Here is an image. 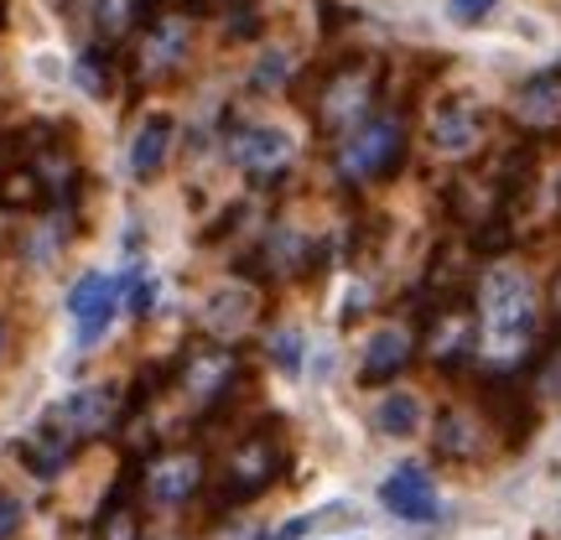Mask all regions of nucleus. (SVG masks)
Here are the masks:
<instances>
[{"instance_id": "f257e3e1", "label": "nucleus", "mask_w": 561, "mask_h": 540, "mask_svg": "<svg viewBox=\"0 0 561 540\" xmlns=\"http://www.w3.org/2000/svg\"><path fill=\"white\" fill-rule=\"evenodd\" d=\"M483 333L494 348H525V338L536 333V291L520 271H489L483 280Z\"/></svg>"}, {"instance_id": "f03ea898", "label": "nucleus", "mask_w": 561, "mask_h": 540, "mask_svg": "<svg viewBox=\"0 0 561 540\" xmlns=\"http://www.w3.org/2000/svg\"><path fill=\"white\" fill-rule=\"evenodd\" d=\"M369 100H375V79L364 68H339L322 79V94H318V120L328 130H348L369 115Z\"/></svg>"}, {"instance_id": "7ed1b4c3", "label": "nucleus", "mask_w": 561, "mask_h": 540, "mask_svg": "<svg viewBox=\"0 0 561 540\" xmlns=\"http://www.w3.org/2000/svg\"><path fill=\"white\" fill-rule=\"evenodd\" d=\"M380 499L390 515H401V520H437V489L432 479H421L416 468H401V473H390L380 489Z\"/></svg>"}, {"instance_id": "20e7f679", "label": "nucleus", "mask_w": 561, "mask_h": 540, "mask_svg": "<svg viewBox=\"0 0 561 540\" xmlns=\"http://www.w3.org/2000/svg\"><path fill=\"white\" fill-rule=\"evenodd\" d=\"M198 483H203V458L198 452H161V458L151 462L146 489H151L161 504H178V499H187Z\"/></svg>"}, {"instance_id": "39448f33", "label": "nucleus", "mask_w": 561, "mask_h": 540, "mask_svg": "<svg viewBox=\"0 0 561 540\" xmlns=\"http://www.w3.org/2000/svg\"><path fill=\"white\" fill-rule=\"evenodd\" d=\"M401 161V130L396 125H364L359 140L348 146V172L359 177H380Z\"/></svg>"}, {"instance_id": "423d86ee", "label": "nucleus", "mask_w": 561, "mask_h": 540, "mask_svg": "<svg viewBox=\"0 0 561 540\" xmlns=\"http://www.w3.org/2000/svg\"><path fill=\"white\" fill-rule=\"evenodd\" d=\"M483 136V120H479V110L473 104H462V100H447L432 115V146L437 151H453V157H462V151H473Z\"/></svg>"}, {"instance_id": "0eeeda50", "label": "nucleus", "mask_w": 561, "mask_h": 540, "mask_svg": "<svg viewBox=\"0 0 561 540\" xmlns=\"http://www.w3.org/2000/svg\"><path fill=\"white\" fill-rule=\"evenodd\" d=\"M68 307H73V318H79L83 338H94L104 322H110V312H115V286H110V276H83L79 286H73Z\"/></svg>"}, {"instance_id": "6e6552de", "label": "nucleus", "mask_w": 561, "mask_h": 540, "mask_svg": "<svg viewBox=\"0 0 561 540\" xmlns=\"http://www.w3.org/2000/svg\"><path fill=\"white\" fill-rule=\"evenodd\" d=\"M271 479H276L271 441H244L240 452H234V462H229V489H234V494H261Z\"/></svg>"}, {"instance_id": "1a4fd4ad", "label": "nucleus", "mask_w": 561, "mask_h": 540, "mask_svg": "<svg viewBox=\"0 0 561 540\" xmlns=\"http://www.w3.org/2000/svg\"><path fill=\"white\" fill-rule=\"evenodd\" d=\"M234 157H240V166L271 177V172H280V166L291 161V140L280 136V130H244L240 146H234Z\"/></svg>"}, {"instance_id": "9d476101", "label": "nucleus", "mask_w": 561, "mask_h": 540, "mask_svg": "<svg viewBox=\"0 0 561 540\" xmlns=\"http://www.w3.org/2000/svg\"><path fill=\"white\" fill-rule=\"evenodd\" d=\"M405 359H411V338L401 328H380L364 348V380H390V375L405 369Z\"/></svg>"}, {"instance_id": "9b49d317", "label": "nucleus", "mask_w": 561, "mask_h": 540, "mask_svg": "<svg viewBox=\"0 0 561 540\" xmlns=\"http://www.w3.org/2000/svg\"><path fill=\"white\" fill-rule=\"evenodd\" d=\"M167 140H172V125H167V120H146V125H140L136 146H130V166H136V177H151L161 161H167Z\"/></svg>"}, {"instance_id": "f8f14e48", "label": "nucleus", "mask_w": 561, "mask_h": 540, "mask_svg": "<svg viewBox=\"0 0 561 540\" xmlns=\"http://www.w3.org/2000/svg\"><path fill=\"white\" fill-rule=\"evenodd\" d=\"M416 426H421L416 395H385L380 401V432L385 437H411Z\"/></svg>"}, {"instance_id": "ddd939ff", "label": "nucleus", "mask_w": 561, "mask_h": 540, "mask_svg": "<svg viewBox=\"0 0 561 540\" xmlns=\"http://www.w3.org/2000/svg\"><path fill=\"white\" fill-rule=\"evenodd\" d=\"M182 21H157V32L146 37V58H161V68H172L182 58Z\"/></svg>"}, {"instance_id": "4468645a", "label": "nucleus", "mask_w": 561, "mask_h": 540, "mask_svg": "<svg viewBox=\"0 0 561 540\" xmlns=\"http://www.w3.org/2000/svg\"><path fill=\"white\" fill-rule=\"evenodd\" d=\"M520 100H525V115H557V110H561V79L530 83Z\"/></svg>"}, {"instance_id": "2eb2a0df", "label": "nucleus", "mask_w": 561, "mask_h": 540, "mask_svg": "<svg viewBox=\"0 0 561 540\" xmlns=\"http://www.w3.org/2000/svg\"><path fill=\"white\" fill-rule=\"evenodd\" d=\"M442 452H468V426L458 416H442Z\"/></svg>"}, {"instance_id": "dca6fc26", "label": "nucleus", "mask_w": 561, "mask_h": 540, "mask_svg": "<svg viewBox=\"0 0 561 540\" xmlns=\"http://www.w3.org/2000/svg\"><path fill=\"white\" fill-rule=\"evenodd\" d=\"M447 11L458 21H483L489 11H494V0H447Z\"/></svg>"}, {"instance_id": "f3484780", "label": "nucleus", "mask_w": 561, "mask_h": 540, "mask_svg": "<svg viewBox=\"0 0 561 540\" xmlns=\"http://www.w3.org/2000/svg\"><path fill=\"white\" fill-rule=\"evenodd\" d=\"M21 525V504L16 499H0V540H11Z\"/></svg>"}, {"instance_id": "a211bd4d", "label": "nucleus", "mask_w": 561, "mask_h": 540, "mask_svg": "<svg viewBox=\"0 0 561 540\" xmlns=\"http://www.w3.org/2000/svg\"><path fill=\"white\" fill-rule=\"evenodd\" d=\"M557 312H561V280H557Z\"/></svg>"}, {"instance_id": "6ab92c4d", "label": "nucleus", "mask_w": 561, "mask_h": 540, "mask_svg": "<svg viewBox=\"0 0 561 540\" xmlns=\"http://www.w3.org/2000/svg\"><path fill=\"white\" fill-rule=\"evenodd\" d=\"M0 338H5V328H0Z\"/></svg>"}]
</instances>
